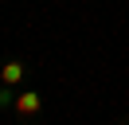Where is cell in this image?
<instances>
[{
	"mask_svg": "<svg viewBox=\"0 0 129 125\" xmlns=\"http://www.w3.org/2000/svg\"><path fill=\"white\" fill-rule=\"evenodd\" d=\"M12 106H16V113L31 117V113H39V109H43V98H39V94H31V90H27V94H20V98L12 102Z\"/></svg>",
	"mask_w": 129,
	"mask_h": 125,
	"instance_id": "obj_1",
	"label": "cell"
},
{
	"mask_svg": "<svg viewBox=\"0 0 129 125\" xmlns=\"http://www.w3.org/2000/svg\"><path fill=\"white\" fill-rule=\"evenodd\" d=\"M0 78H4V86H12V82H20V78H24V67H20V62H8V67L0 70Z\"/></svg>",
	"mask_w": 129,
	"mask_h": 125,
	"instance_id": "obj_2",
	"label": "cell"
}]
</instances>
